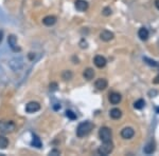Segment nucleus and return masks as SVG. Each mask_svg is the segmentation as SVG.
<instances>
[{"label": "nucleus", "mask_w": 159, "mask_h": 156, "mask_svg": "<svg viewBox=\"0 0 159 156\" xmlns=\"http://www.w3.org/2000/svg\"><path fill=\"white\" fill-rule=\"evenodd\" d=\"M61 152L58 150H52L51 152H50V155H60Z\"/></svg>", "instance_id": "26"}, {"label": "nucleus", "mask_w": 159, "mask_h": 156, "mask_svg": "<svg viewBox=\"0 0 159 156\" xmlns=\"http://www.w3.org/2000/svg\"><path fill=\"white\" fill-rule=\"evenodd\" d=\"M43 22H44L45 26H53V24H55V22H56V17H54V16H47V17L44 18Z\"/></svg>", "instance_id": "15"}, {"label": "nucleus", "mask_w": 159, "mask_h": 156, "mask_svg": "<svg viewBox=\"0 0 159 156\" xmlns=\"http://www.w3.org/2000/svg\"><path fill=\"white\" fill-rule=\"evenodd\" d=\"M134 135H135V131H134V129L131 128V127H126V128H124L123 130L121 131V136L122 138L124 139H131Z\"/></svg>", "instance_id": "6"}, {"label": "nucleus", "mask_w": 159, "mask_h": 156, "mask_svg": "<svg viewBox=\"0 0 159 156\" xmlns=\"http://www.w3.org/2000/svg\"><path fill=\"white\" fill-rule=\"evenodd\" d=\"M53 109L55 110V111L60 110V109H61V106H60V105H57V103H56V105H54V106H53Z\"/></svg>", "instance_id": "28"}, {"label": "nucleus", "mask_w": 159, "mask_h": 156, "mask_svg": "<svg viewBox=\"0 0 159 156\" xmlns=\"http://www.w3.org/2000/svg\"><path fill=\"white\" fill-rule=\"evenodd\" d=\"M143 152L147 155H150V154H152V153L155 152V141L151 140L150 142H147V144H145L144 149H143Z\"/></svg>", "instance_id": "13"}, {"label": "nucleus", "mask_w": 159, "mask_h": 156, "mask_svg": "<svg viewBox=\"0 0 159 156\" xmlns=\"http://www.w3.org/2000/svg\"><path fill=\"white\" fill-rule=\"evenodd\" d=\"M95 67L100 68V69H102V68H104L106 65V63H107V61H106V59L103 57V56L101 55H98L94 57V60Z\"/></svg>", "instance_id": "12"}, {"label": "nucleus", "mask_w": 159, "mask_h": 156, "mask_svg": "<svg viewBox=\"0 0 159 156\" xmlns=\"http://www.w3.org/2000/svg\"><path fill=\"white\" fill-rule=\"evenodd\" d=\"M16 126L11 120H0V133L2 134H10L14 132Z\"/></svg>", "instance_id": "2"}, {"label": "nucleus", "mask_w": 159, "mask_h": 156, "mask_svg": "<svg viewBox=\"0 0 159 156\" xmlns=\"http://www.w3.org/2000/svg\"><path fill=\"white\" fill-rule=\"evenodd\" d=\"M107 85H108L107 80H106V79H104V78H99L94 82V87L97 88L98 90H100V91H102V90H105L106 88H107Z\"/></svg>", "instance_id": "11"}, {"label": "nucleus", "mask_w": 159, "mask_h": 156, "mask_svg": "<svg viewBox=\"0 0 159 156\" xmlns=\"http://www.w3.org/2000/svg\"><path fill=\"white\" fill-rule=\"evenodd\" d=\"M157 113H159V108H157Z\"/></svg>", "instance_id": "32"}, {"label": "nucleus", "mask_w": 159, "mask_h": 156, "mask_svg": "<svg viewBox=\"0 0 159 156\" xmlns=\"http://www.w3.org/2000/svg\"><path fill=\"white\" fill-rule=\"evenodd\" d=\"M145 106V101L143 100V99H138L137 101H135V103H134V108L137 110H141L142 108H144Z\"/></svg>", "instance_id": "20"}, {"label": "nucleus", "mask_w": 159, "mask_h": 156, "mask_svg": "<svg viewBox=\"0 0 159 156\" xmlns=\"http://www.w3.org/2000/svg\"><path fill=\"white\" fill-rule=\"evenodd\" d=\"M62 77L64 80H70L72 78V72L71 71H64Z\"/></svg>", "instance_id": "21"}, {"label": "nucleus", "mask_w": 159, "mask_h": 156, "mask_svg": "<svg viewBox=\"0 0 159 156\" xmlns=\"http://www.w3.org/2000/svg\"><path fill=\"white\" fill-rule=\"evenodd\" d=\"M153 83H155V85H159V74L153 79Z\"/></svg>", "instance_id": "27"}, {"label": "nucleus", "mask_w": 159, "mask_h": 156, "mask_svg": "<svg viewBox=\"0 0 159 156\" xmlns=\"http://www.w3.org/2000/svg\"><path fill=\"white\" fill-rule=\"evenodd\" d=\"M8 43L10 46L11 49L13 50L14 52H19L20 47H18L17 46V38H16L15 35H10L8 37Z\"/></svg>", "instance_id": "5"}, {"label": "nucleus", "mask_w": 159, "mask_h": 156, "mask_svg": "<svg viewBox=\"0 0 159 156\" xmlns=\"http://www.w3.org/2000/svg\"><path fill=\"white\" fill-rule=\"evenodd\" d=\"M102 14H103L104 16H109L111 14V10L110 8H105L103 10V12H102Z\"/></svg>", "instance_id": "24"}, {"label": "nucleus", "mask_w": 159, "mask_h": 156, "mask_svg": "<svg viewBox=\"0 0 159 156\" xmlns=\"http://www.w3.org/2000/svg\"><path fill=\"white\" fill-rule=\"evenodd\" d=\"M83 75L87 80H91V79L94 77V71L91 68H88V69H86L85 71H84Z\"/></svg>", "instance_id": "17"}, {"label": "nucleus", "mask_w": 159, "mask_h": 156, "mask_svg": "<svg viewBox=\"0 0 159 156\" xmlns=\"http://www.w3.org/2000/svg\"><path fill=\"white\" fill-rule=\"evenodd\" d=\"M32 146H34V147H36V148H38V149H40L43 147V144H42V141H40V139L38 138L36 135H33V139H32Z\"/></svg>", "instance_id": "18"}, {"label": "nucleus", "mask_w": 159, "mask_h": 156, "mask_svg": "<svg viewBox=\"0 0 159 156\" xmlns=\"http://www.w3.org/2000/svg\"><path fill=\"white\" fill-rule=\"evenodd\" d=\"M121 99H122L121 94L117 93V92H113V93H110L109 96H108V100H109L111 105H118V103L121 101Z\"/></svg>", "instance_id": "9"}, {"label": "nucleus", "mask_w": 159, "mask_h": 156, "mask_svg": "<svg viewBox=\"0 0 159 156\" xmlns=\"http://www.w3.org/2000/svg\"><path fill=\"white\" fill-rule=\"evenodd\" d=\"M9 146V139L3 135H0V149H6Z\"/></svg>", "instance_id": "19"}, {"label": "nucleus", "mask_w": 159, "mask_h": 156, "mask_svg": "<svg viewBox=\"0 0 159 156\" xmlns=\"http://www.w3.org/2000/svg\"><path fill=\"white\" fill-rule=\"evenodd\" d=\"M144 61H146V63H147V64L152 65V67H157V65H158V63L156 62V61H154V60H151V59H149V58H146V57L144 58Z\"/></svg>", "instance_id": "23"}, {"label": "nucleus", "mask_w": 159, "mask_h": 156, "mask_svg": "<svg viewBox=\"0 0 159 156\" xmlns=\"http://www.w3.org/2000/svg\"><path fill=\"white\" fill-rule=\"evenodd\" d=\"M155 6L157 8V10L159 11V0H155Z\"/></svg>", "instance_id": "30"}, {"label": "nucleus", "mask_w": 159, "mask_h": 156, "mask_svg": "<svg viewBox=\"0 0 159 156\" xmlns=\"http://www.w3.org/2000/svg\"><path fill=\"white\" fill-rule=\"evenodd\" d=\"M113 141H107V142H103V144L98 149V153H99L100 155L106 156L110 154V153L113 152Z\"/></svg>", "instance_id": "4"}, {"label": "nucleus", "mask_w": 159, "mask_h": 156, "mask_svg": "<svg viewBox=\"0 0 159 156\" xmlns=\"http://www.w3.org/2000/svg\"><path fill=\"white\" fill-rule=\"evenodd\" d=\"M113 37H115L113 33H111L110 31H107V30L102 31L101 34H100V38H101V40H103V41H106V42L113 40Z\"/></svg>", "instance_id": "10"}, {"label": "nucleus", "mask_w": 159, "mask_h": 156, "mask_svg": "<svg viewBox=\"0 0 159 156\" xmlns=\"http://www.w3.org/2000/svg\"><path fill=\"white\" fill-rule=\"evenodd\" d=\"M2 39H3V32L0 31V43H1Z\"/></svg>", "instance_id": "29"}, {"label": "nucleus", "mask_w": 159, "mask_h": 156, "mask_svg": "<svg viewBox=\"0 0 159 156\" xmlns=\"http://www.w3.org/2000/svg\"><path fill=\"white\" fill-rule=\"evenodd\" d=\"M109 114H110V117H111V118H113V119H119V118H121V116H122V111L119 110V109H117V108H115V109L110 110Z\"/></svg>", "instance_id": "16"}, {"label": "nucleus", "mask_w": 159, "mask_h": 156, "mask_svg": "<svg viewBox=\"0 0 159 156\" xmlns=\"http://www.w3.org/2000/svg\"><path fill=\"white\" fill-rule=\"evenodd\" d=\"M29 58H30L31 60L33 59V53H30V54H29Z\"/></svg>", "instance_id": "31"}, {"label": "nucleus", "mask_w": 159, "mask_h": 156, "mask_svg": "<svg viewBox=\"0 0 159 156\" xmlns=\"http://www.w3.org/2000/svg\"><path fill=\"white\" fill-rule=\"evenodd\" d=\"M66 116H67L69 119H71V120H76V113L72 112V111H70V110H67V111H66Z\"/></svg>", "instance_id": "22"}, {"label": "nucleus", "mask_w": 159, "mask_h": 156, "mask_svg": "<svg viewBox=\"0 0 159 156\" xmlns=\"http://www.w3.org/2000/svg\"><path fill=\"white\" fill-rule=\"evenodd\" d=\"M74 6L79 12H85L88 9V2L86 0H76Z\"/></svg>", "instance_id": "7"}, {"label": "nucleus", "mask_w": 159, "mask_h": 156, "mask_svg": "<svg viewBox=\"0 0 159 156\" xmlns=\"http://www.w3.org/2000/svg\"><path fill=\"white\" fill-rule=\"evenodd\" d=\"M40 110V105L36 101H31L26 106V111L28 113H35Z\"/></svg>", "instance_id": "8"}, {"label": "nucleus", "mask_w": 159, "mask_h": 156, "mask_svg": "<svg viewBox=\"0 0 159 156\" xmlns=\"http://www.w3.org/2000/svg\"><path fill=\"white\" fill-rule=\"evenodd\" d=\"M92 129H94V123L90 121H84V123H80L76 129V135L78 137H85L91 132Z\"/></svg>", "instance_id": "1"}, {"label": "nucleus", "mask_w": 159, "mask_h": 156, "mask_svg": "<svg viewBox=\"0 0 159 156\" xmlns=\"http://www.w3.org/2000/svg\"><path fill=\"white\" fill-rule=\"evenodd\" d=\"M55 90H57V83L52 82L51 85H50V91H55Z\"/></svg>", "instance_id": "25"}, {"label": "nucleus", "mask_w": 159, "mask_h": 156, "mask_svg": "<svg viewBox=\"0 0 159 156\" xmlns=\"http://www.w3.org/2000/svg\"><path fill=\"white\" fill-rule=\"evenodd\" d=\"M99 137L103 142L111 141V138H113V133H111V130L109 128H107V127H103V128H101L99 131Z\"/></svg>", "instance_id": "3"}, {"label": "nucleus", "mask_w": 159, "mask_h": 156, "mask_svg": "<svg viewBox=\"0 0 159 156\" xmlns=\"http://www.w3.org/2000/svg\"><path fill=\"white\" fill-rule=\"evenodd\" d=\"M138 36H139V38L142 40V41H145V40H147V38H149L150 33H149V31H147V29L141 28L139 31H138Z\"/></svg>", "instance_id": "14"}]
</instances>
